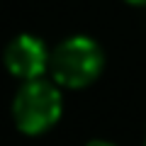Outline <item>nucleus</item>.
Listing matches in <instances>:
<instances>
[{
	"instance_id": "1",
	"label": "nucleus",
	"mask_w": 146,
	"mask_h": 146,
	"mask_svg": "<svg viewBox=\"0 0 146 146\" xmlns=\"http://www.w3.org/2000/svg\"><path fill=\"white\" fill-rule=\"evenodd\" d=\"M63 112V95L56 83L44 78L25 80L12 98V122L27 136L49 131Z\"/></svg>"
},
{
	"instance_id": "2",
	"label": "nucleus",
	"mask_w": 146,
	"mask_h": 146,
	"mask_svg": "<svg viewBox=\"0 0 146 146\" xmlns=\"http://www.w3.org/2000/svg\"><path fill=\"white\" fill-rule=\"evenodd\" d=\"M105 66L102 49L90 36H71L56 46L49 61L51 78L58 88H88Z\"/></svg>"
},
{
	"instance_id": "3",
	"label": "nucleus",
	"mask_w": 146,
	"mask_h": 146,
	"mask_svg": "<svg viewBox=\"0 0 146 146\" xmlns=\"http://www.w3.org/2000/svg\"><path fill=\"white\" fill-rule=\"evenodd\" d=\"M49 61H51L49 49L44 46L42 39H36L32 34L15 36L5 49V68L10 71V76L20 80L42 78L49 71Z\"/></svg>"
},
{
	"instance_id": "4",
	"label": "nucleus",
	"mask_w": 146,
	"mask_h": 146,
	"mask_svg": "<svg viewBox=\"0 0 146 146\" xmlns=\"http://www.w3.org/2000/svg\"><path fill=\"white\" fill-rule=\"evenodd\" d=\"M85 146H119V144H115V141H107V139H90Z\"/></svg>"
},
{
	"instance_id": "5",
	"label": "nucleus",
	"mask_w": 146,
	"mask_h": 146,
	"mask_svg": "<svg viewBox=\"0 0 146 146\" xmlns=\"http://www.w3.org/2000/svg\"><path fill=\"white\" fill-rule=\"evenodd\" d=\"M127 3H131V5H146V0H127Z\"/></svg>"
},
{
	"instance_id": "6",
	"label": "nucleus",
	"mask_w": 146,
	"mask_h": 146,
	"mask_svg": "<svg viewBox=\"0 0 146 146\" xmlns=\"http://www.w3.org/2000/svg\"><path fill=\"white\" fill-rule=\"evenodd\" d=\"M144 146H146V141H144Z\"/></svg>"
}]
</instances>
